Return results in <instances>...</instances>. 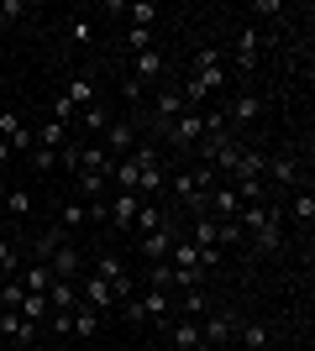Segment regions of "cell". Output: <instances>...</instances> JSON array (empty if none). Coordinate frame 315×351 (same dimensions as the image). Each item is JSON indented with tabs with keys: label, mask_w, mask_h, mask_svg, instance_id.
<instances>
[{
	"label": "cell",
	"mask_w": 315,
	"mask_h": 351,
	"mask_svg": "<svg viewBox=\"0 0 315 351\" xmlns=\"http://www.w3.org/2000/svg\"><path fill=\"white\" fill-rule=\"evenodd\" d=\"M43 263H47V273H53V278H63V283H74L79 273H84V252H79L74 241H63V247H53V252H47Z\"/></svg>",
	"instance_id": "obj_3"
},
{
	"label": "cell",
	"mask_w": 315,
	"mask_h": 351,
	"mask_svg": "<svg viewBox=\"0 0 315 351\" xmlns=\"http://www.w3.org/2000/svg\"><path fill=\"white\" fill-rule=\"evenodd\" d=\"M126 43H132V53H148V47H158L148 27H132V32H126Z\"/></svg>",
	"instance_id": "obj_32"
},
{
	"label": "cell",
	"mask_w": 315,
	"mask_h": 351,
	"mask_svg": "<svg viewBox=\"0 0 315 351\" xmlns=\"http://www.w3.org/2000/svg\"><path fill=\"white\" fill-rule=\"evenodd\" d=\"M0 199H5V178H0Z\"/></svg>",
	"instance_id": "obj_38"
},
{
	"label": "cell",
	"mask_w": 315,
	"mask_h": 351,
	"mask_svg": "<svg viewBox=\"0 0 315 351\" xmlns=\"http://www.w3.org/2000/svg\"><path fill=\"white\" fill-rule=\"evenodd\" d=\"M0 336H11L16 346H32V341H37V325L21 320L16 309H0Z\"/></svg>",
	"instance_id": "obj_12"
},
{
	"label": "cell",
	"mask_w": 315,
	"mask_h": 351,
	"mask_svg": "<svg viewBox=\"0 0 315 351\" xmlns=\"http://www.w3.org/2000/svg\"><path fill=\"white\" fill-rule=\"evenodd\" d=\"M0 273H5V278H16V273H21V257H16V247L5 241V236H0Z\"/></svg>",
	"instance_id": "obj_31"
},
{
	"label": "cell",
	"mask_w": 315,
	"mask_h": 351,
	"mask_svg": "<svg viewBox=\"0 0 315 351\" xmlns=\"http://www.w3.org/2000/svg\"><path fill=\"white\" fill-rule=\"evenodd\" d=\"M237 341H242L247 351H263V346H268V325H257V320H242V325H237Z\"/></svg>",
	"instance_id": "obj_23"
},
{
	"label": "cell",
	"mask_w": 315,
	"mask_h": 351,
	"mask_svg": "<svg viewBox=\"0 0 315 351\" xmlns=\"http://www.w3.org/2000/svg\"><path fill=\"white\" fill-rule=\"evenodd\" d=\"M263 184H279V189H294V184H305L300 158H294V152H279V158H268V162H263Z\"/></svg>",
	"instance_id": "obj_5"
},
{
	"label": "cell",
	"mask_w": 315,
	"mask_h": 351,
	"mask_svg": "<svg viewBox=\"0 0 315 351\" xmlns=\"http://www.w3.org/2000/svg\"><path fill=\"white\" fill-rule=\"evenodd\" d=\"M294 220H300V226H310V220H315V194H310V184L294 194Z\"/></svg>",
	"instance_id": "obj_28"
},
{
	"label": "cell",
	"mask_w": 315,
	"mask_h": 351,
	"mask_svg": "<svg viewBox=\"0 0 315 351\" xmlns=\"http://www.w3.org/2000/svg\"><path fill=\"white\" fill-rule=\"evenodd\" d=\"M53 162H58V152H47V147H32V168H37V173H47Z\"/></svg>",
	"instance_id": "obj_34"
},
{
	"label": "cell",
	"mask_w": 315,
	"mask_h": 351,
	"mask_svg": "<svg viewBox=\"0 0 315 351\" xmlns=\"http://www.w3.org/2000/svg\"><path fill=\"white\" fill-rule=\"evenodd\" d=\"M100 147L110 152V158H126V152L137 147V121H110L105 136H100Z\"/></svg>",
	"instance_id": "obj_10"
},
{
	"label": "cell",
	"mask_w": 315,
	"mask_h": 351,
	"mask_svg": "<svg viewBox=\"0 0 315 351\" xmlns=\"http://www.w3.org/2000/svg\"><path fill=\"white\" fill-rule=\"evenodd\" d=\"M221 121H226V132H231V136H247V126L257 121V95H237V100L221 110Z\"/></svg>",
	"instance_id": "obj_7"
},
{
	"label": "cell",
	"mask_w": 315,
	"mask_h": 351,
	"mask_svg": "<svg viewBox=\"0 0 315 351\" xmlns=\"http://www.w3.org/2000/svg\"><path fill=\"white\" fill-rule=\"evenodd\" d=\"M74 226H90V205H84V199H69V205L58 210V231H74Z\"/></svg>",
	"instance_id": "obj_22"
},
{
	"label": "cell",
	"mask_w": 315,
	"mask_h": 351,
	"mask_svg": "<svg viewBox=\"0 0 315 351\" xmlns=\"http://www.w3.org/2000/svg\"><path fill=\"white\" fill-rule=\"evenodd\" d=\"M63 100L74 105V110L95 105V79H90V73H74V79H69V89H63Z\"/></svg>",
	"instance_id": "obj_16"
},
{
	"label": "cell",
	"mask_w": 315,
	"mask_h": 351,
	"mask_svg": "<svg viewBox=\"0 0 315 351\" xmlns=\"http://www.w3.org/2000/svg\"><path fill=\"white\" fill-rule=\"evenodd\" d=\"M0 205L11 210V220H27L32 210H37V199H32V189H5V199Z\"/></svg>",
	"instance_id": "obj_20"
},
{
	"label": "cell",
	"mask_w": 315,
	"mask_h": 351,
	"mask_svg": "<svg viewBox=\"0 0 315 351\" xmlns=\"http://www.w3.org/2000/svg\"><path fill=\"white\" fill-rule=\"evenodd\" d=\"M16 278H21V289H27V293H47L53 273H47V263H27L21 273H16Z\"/></svg>",
	"instance_id": "obj_18"
},
{
	"label": "cell",
	"mask_w": 315,
	"mask_h": 351,
	"mask_svg": "<svg viewBox=\"0 0 315 351\" xmlns=\"http://www.w3.org/2000/svg\"><path fill=\"white\" fill-rule=\"evenodd\" d=\"M168 226V210H158V205H148V199H142V205H137V220H132V231H163Z\"/></svg>",
	"instance_id": "obj_17"
},
{
	"label": "cell",
	"mask_w": 315,
	"mask_h": 351,
	"mask_svg": "<svg viewBox=\"0 0 315 351\" xmlns=\"http://www.w3.org/2000/svg\"><path fill=\"white\" fill-rule=\"evenodd\" d=\"M121 100L137 105V100H142V84H137V79H121Z\"/></svg>",
	"instance_id": "obj_36"
},
{
	"label": "cell",
	"mask_w": 315,
	"mask_h": 351,
	"mask_svg": "<svg viewBox=\"0 0 315 351\" xmlns=\"http://www.w3.org/2000/svg\"><path fill=\"white\" fill-rule=\"evenodd\" d=\"M79 299H84V304H90V309H116V293H110V283H105L100 273H90V278H84V289H79Z\"/></svg>",
	"instance_id": "obj_14"
},
{
	"label": "cell",
	"mask_w": 315,
	"mask_h": 351,
	"mask_svg": "<svg viewBox=\"0 0 315 351\" xmlns=\"http://www.w3.org/2000/svg\"><path fill=\"white\" fill-rule=\"evenodd\" d=\"M63 142H69V126H63V121H47L43 132H37V147H47V152H58Z\"/></svg>",
	"instance_id": "obj_25"
},
{
	"label": "cell",
	"mask_w": 315,
	"mask_h": 351,
	"mask_svg": "<svg viewBox=\"0 0 315 351\" xmlns=\"http://www.w3.org/2000/svg\"><path fill=\"white\" fill-rule=\"evenodd\" d=\"M253 16H273V21H279V16H284V0H257Z\"/></svg>",
	"instance_id": "obj_35"
},
{
	"label": "cell",
	"mask_w": 315,
	"mask_h": 351,
	"mask_svg": "<svg viewBox=\"0 0 315 351\" xmlns=\"http://www.w3.org/2000/svg\"><path fill=\"white\" fill-rule=\"evenodd\" d=\"M21 16H27L21 0H0V27H11V21H21Z\"/></svg>",
	"instance_id": "obj_33"
},
{
	"label": "cell",
	"mask_w": 315,
	"mask_h": 351,
	"mask_svg": "<svg viewBox=\"0 0 315 351\" xmlns=\"http://www.w3.org/2000/svg\"><path fill=\"white\" fill-rule=\"evenodd\" d=\"M16 315H21V320H32V325H37V320H47L53 309H47V299H43V293H27V299H21V309H16Z\"/></svg>",
	"instance_id": "obj_26"
},
{
	"label": "cell",
	"mask_w": 315,
	"mask_h": 351,
	"mask_svg": "<svg viewBox=\"0 0 315 351\" xmlns=\"http://www.w3.org/2000/svg\"><path fill=\"white\" fill-rule=\"evenodd\" d=\"M21 299H27L21 278H5V283H0V304H5V309H21Z\"/></svg>",
	"instance_id": "obj_29"
},
{
	"label": "cell",
	"mask_w": 315,
	"mask_h": 351,
	"mask_svg": "<svg viewBox=\"0 0 315 351\" xmlns=\"http://www.w3.org/2000/svg\"><path fill=\"white\" fill-rule=\"evenodd\" d=\"M79 121H84V132L95 136V142H100L105 136V126H110V116H105V105L95 100V105H84V110H79Z\"/></svg>",
	"instance_id": "obj_24"
},
{
	"label": "cell",
	"mask_w": 315,
	"mask_h": 351,
	"mask_svg": "<svg viewBox=\"0 0 315 351\" xmlns=\"http://www.w3.org/2000/svg\"><path fill=\"white\" fill-rule=\"evenodd\" d=\"M43 299H47V309H53V315H69V309H79V289H74V283H63V278L47 283Z\"/></svg>",
	"instance_id": "obj_13"
},
{
	"label": "cell",
	"mask_w": 315,
	"mask_h": 351,
	"mask_svg": "<svg viewBox=\"0 0 315 351\" xmlns=\"http://www.w3.org/2000/svg\"><path fill=\"white\" fill-rule=\"evenodd\" d=\"M242 236H247V231H242L237 220H215V247H221V241H226V247H237Z\"/></svg>",
	"instance_id": "obj_30"
},
{
	"label": "cell",
	"mask_w": 315,
	"mask_h": 351,
	"mask_svg": "<svg viewBox=\"0 0 315 351\" xmlns=\"http://www.w3.org/2000/svg\"><path fill=\"white\" fill-rule=\"evenodd\" d=\"M253 247L263 252V257H279V252H284V220H279V210H268L263 226H253Z\"/></svg>",
	"instance_id": "obj_6"
},
{
	"label": "cell",
	"mask_w": 315,
	"mask_h": 351,
	"mask_svg": "<svg viewBox=\"0 0 315 351\" xmlns=\"http://www.w3.org/2000/svg\"><path fill=\"white\" fill-rule=\"evenodd\" d=\"M174 346H179V351H205V341H200V320H174Z\"/></svg>",
	"instance_id": "obj_19"
},
{
	"label": "cell",
	"mask_w": 315,
	"mask_h": 351,
	"mask_svg": "<svg viewBox=\"0 0 315 351\" xmlns=\"http://www.w3.org/2000/svg\"><path fill=\"white\" fill-rule=\"evenodd\" d=\"M163 142H174V147H200V142H205V116H200V110H184L179 121H168Z\"/></svg>",
	"instance_id": "obj_4"
},
{
	"label": "cell",
	"mask_w": 315,
	"mask_h": 351,
	"mask_svg": "<svg viewBox=\"0 0 315 351\" xmlns=\"http://www.w3.org/2000/svg\"><path fill=\"white\" fill-rule=\"evenodd\" d=\"M132 63H137V84H152V79H163V69H168L158 47H148V53H137Z\"/></svg>",
	"instance_id": "obj_15"
},
{
	"label": "cell",
	"mask_w": 315,
	"mask_h": 351,
	"mask_svg": "<svg viewBox=\"0 0 315 351\" xmlns=\"http://www.w3.org/2000/svg\"><path fill=\"white\" fill-rule=\"evenodd\" d=\"M168 309H174V293L168 289H148L142 299H132V304L121 309V315H126V320H152L158 325V320H168Z\"/></svg>",
	"instance_id": "obj_1"
},
{
	"label": "cell",
	"mask_w": 315,
	"mask_h": 351,
	"mask_svg": "<svg viewBox=\"0 0 315 351\" xmlns=\"http://www.w3.org/2000/svg\"><path fill=\"white\" fill-rule=\"evenodd\" d=\"M126 16H132V27H148V32H152V21H158L163 11H158L152 0H137V5H126Z\"/></svg>",
	"instance_id": "obj_27"
},
{
	"label": "cell",
	"mask_w": 315,
	"mask_h": 351,
	"mask_svg": "<svg viewBox=\"0 0 315 351\" xmlns=\"http://www.w3.org/2000/svg\"><path fill=\"white\" fill-rule=\"evenodd\" d=\"M0 278H5V273H0Z\"/></svg>",
	"instance_id": "obj_39"
},
{
	"label": "cell",
	"mask_w": 315,
	"mask_h": 351,
	"mask_svg": "<svg viewBox=\"0 0 315 351\" xmlns=\"http://www.w3.org/2000/svg\"><path fill=\"white\" fill-rule=\"evenodd\" d=\"M0 136L11 142V152H32V147H37V132H32L16 110H0Z\"/></svg>",
	"instance_id": "obj_9"
},
{
	"label": "cell",
	"mask_w": 315,
	"mask_h": 351,
	"mask_svg": "<svg viewBox=\"0 0 315 351\" xmlns=\"http://www.w3.org/2000/svg\"><path fill=\"white\" fill-rule=\"evenodd\" d=\"M237 325H242V315L237 309H221V315H205V320H200V341H205V346H231V341H237Z\"/></svg>",
	"instance_id": "obj_2"
},
{
	"label": "cell",
	"mask_w": 315,
	"mask_h": 351,
	"mask_svg": "<svg viewBox=\"0 0 315 351\" xmlns=\"http://www.w3.org/2000/svg\"><path fill=\"white\" fill-rule=\"evenodd\" d=\"M231 58H237V69H257V58H263V37H257V27H237Z\"/></svg>",
	"instance_id": "obj_11"
},
{
	"label": "cell",
	"mask_w": 315,
	"mask_h": 351,
	"mask_svg": "<svg viewBox=\"0 0 315 351\" xmlns=\"http://www.w3.org/2000/svg\"><path fill=\"white\" fill-rule=\"evenodd\" d=\"M5 158H11V142H5V136H0V162H5Z\"/></svg>",
	"instance_id": "obj_37"
},
{
	"label": "cell",
	"mask_w": 315,
	"mask_h": 351,
	"mask_svg": "<svg viewBox=\"0 0 315 351\" xmlns=\"http://www.w3.org/2000/svg\"><path fill=\"white\" fill-rule=\"evenodd\" d=\"M95 330H100V309H74V320H69V336L90 341Z\"/></svg>",
	"instance_id": "obj_21"
},
{
	"label": "cell",
	"mask_w": 315,
	"mask_h": 351,
	"mask_svg": "<svg viewBox=\"0 0 315 351\" xmlns=\"http://www.w3.org/2000/svg\"><path fill=\"white\" fill-rule=\"evenodd\" d=\"M137 205H142V194H121V189H110V199H105V220H110L116 231H132Z\"/></svg>",
	"instance_id": "obj_8"
}]
</instances>
